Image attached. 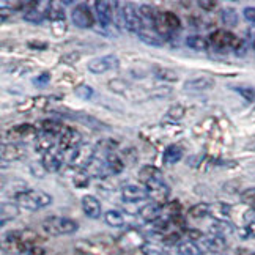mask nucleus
Listing matches in <instances>:
<instances>
[{"label": "nucleus", "mask_w": 255, "mask_h": 255, "mask_svg": "<svg viewBox=\"0 0 255 255\" xmlns=\"http://www.w3.org/2000/svg\"><path fill=\"white\" fill-rule=\"evenodd\" d=\"M38 235L30 230H11L3 235L2 246L5 252H9L11 255L19 254L22 251H27L33 246H36Z\"/></svg>", "instance_id": "1"}, {"label": "nucleus", "mask_w": 255, "mask_h": 255, "mask_svg": "<svg viewBox=\"0 0 255 255\" xmlns=\"http://www.w3.org/2000/svg\"><path fill=\"white\" fill-rule=\"evenodd\" d=\"M16 203L28 211H38L52 203V195L40 189H30L16 197Z\"/></svg>", "instance_id": "2"}, {"label": "nucleus", "mask_w": 255, "mask_h": 255, "mask_svg": "<svg viewBox=\"0 0 255 255\" xmlns=\"http://www.w3.org/2000/svg\"><path fill=\"white\" fill-rule=\"evenodd\" d=\"M79 225L76 221L63 216H49L43 221V230L51 237H62V235H71L77 232Z\"/></svg>", "instance_id": "3"}, {"label": "nucleus", "mask_w": 255, "mask_h": 255, "mask_svg": "<svg viewBox=\"0 0 255 255\" xmlns=\"http://www.w3.org/2000/svg\"><path fill=\"white\" fill-rule=\"evenodd\" d=\"M96 158V148L90 143H82L77 148L68 151V164L77 170H85Z\"/></svg>", "instance_id": "4"}, {"label": "nucleus", "mask_w": 255, "mask_h": 255, "mask_svg": "<svg viewBox=\"0 0 255 255\" xmlns=\"http://www.w3.org/2000/svg\"><path fill=\"white\" fill-rule=\"evenodd\" d=\"M210 46H213L218 51H237L241 40L238 36H235L232 32L227 30H216L210 35L208 38Z\"/></svg>", "instance_id": "5"}, {"label": "nucleus", "mask_w": 255, "mask_h": 255, "mask_svg": "<svg viewBox=\"0 0 255 255\" xmlns=\"http://www.w3.org/2000/svg\"><path fill=\"white\" fill-rule=\"evenodd\" d=\"M180 27H181L180 17L173 14L172 11H161V13H158V16H156L154 30L161 36L175 33L176 30H180Z\"/></svg>", "instance_id": "6"}, {"label": "nucleus", "mask_w": 255, "mask_h": 255, "mask_svg": "<svg viewBox=\"0 0 255 255\" xmlns=\"http://www.w3.org/2000/svg\"><path fill=\"white\" fill-rule=\"evenodd\" d=\"M143 188L146 189V192H148V197L153 199L156 203H159V205L165 203L170 197V188H169V184L164 181L162 176L145 183Z\"/></svg>", "instance_id": "7"}, {"label": "nucleus", "mask_w": 255, "mask_h": 255, "mask_svg": "<svg viewBox=\"0 0 255 255\" xmlns=\"http://www.w3.org/2000/svg\"><path fill=\"white\" fill-rule=\"evenodd\" d=\"M119 63H120L119 57L114 55V54H109V55L92 58V60L88 62L87 68H88V71L93 73V74H104L107 71L117 70V68H119Z\"/></svg>", "instance_id": "8"}, {"label": "nucleus", "mask_w": 255, "mask_h": 255, "mask_svg": "<svg viewBox=\"0 0 255 255\" xmlns=\"http://www.w3.org/2000/svg\"><path fill=\"white\" fill-rule=\"evenodd\" d=\"M123 25L129 33H137V35L143 28L140 16L135 11L132 3H123Z\"/></svg>", "instance_id": "9"}, {"label": "nucleus", "mask_w": 255, "mask_h": 255, "mask_svg": "<svg viewBox=\"0 0 255 255\" xmlns=\"http://www.w3.org/2000/svg\"><path fill=\"white\" fill-rule=\"evenodd\" d=\"M71 19H73V24L79 28H90L95 25V16L92 13V9L85 3H79L73 8Z\"/></svg>", "instance_id": "10"}, {"label": "nucleus", "mask_w": 255, "mask_h": 255, "mask_svg": "<svg viewBox=\"0 0 255 255\" xmlns=\"http://www.w3.org/2000/svg\"><path fill=\"white\" fill-rule=\"evenodd\" d=\"M82 145V134L76 128H65L63 132L58 137V146L62 151H71Z\"/></svg>", "instance_id": "11"}, {"label": "nucleus", "mask_w": 255, "mask_h": 255, "mask_svg": "<svg viewBox=\"0 0 255 255\" xmlns=\"http://www.w3.org/2000/svg\"><path fill=\"white\" fill-rule=\"evenodd\" d=\"M214 87V79L208 76H197L188 79L183 84V90L184 92H191V93H200V92H208Z\"/></svg>", "instance_id": "12"}, {"label": "nucleus", "mask_w": 255, "mask_h": 255, "mask_svg": "<svg viewBox=\"0 0 255 255\" xmlns=\"http://www.w3.org/2000/svg\"><path fill=\"white\" fill-rule=\"evenodd\" d=\"M122 195H123V202L126 203H135V202H142L148 197V192L139 184H123L122 186Z\"/></svg>", "instance_id": "13"}, {"label": "nucleus", "mask_w": 255, "mask_h": 255, "mask_svg": "<svg viewBox=\"0 0 255 255\" xmlns=\"http://www.w3.org/2000/svg\"><path fill=\"white\" fill-rule=\"evenodd\" d=\"M51 2H33L30 3V8H27V13L24 14V19L27 22H41L47 19V11Z\"/></svg>", "instance_id": "14"}, {"label": "nucleus", "mask_w": 255, "mask_h": 255, "mask_svg": "<svg viewBox=\"0 0 255 255\" xmlns=\"http://www.w3.org/2000/svg\"><path fill=\"white\" fill-rule=\"evenodd\" d=\"M199 243H200V248L205 252L221 254L227 249V241H225V238L216 237V235H203V238Z\"/></svg>", "instance_id": "15"}, {"label": "nucleus", "mask_w": 255, "mask_h": 255, "mask_svg": "<svg viewBox=\"0 0 255 255\" xmlns=\"http://www.w3.org/2000/svg\"><path fill=\"white\" fill-rule=\"evenodd\" d=\"M95 9H96V16L98 21L104 28H109L112 21H114V14H112V3L106 2V0H100V2L95 3Z\"/></svg>", "instance_id": "16"}, {"label": "nucleus", "mask_w": 255, "mask_h": 255, "mask_svg": "<svg viewBox=\"0 0 255 255\" xmlns=\"http://www.w3.org/2000/svg\"><path fill=\"white\" fill-rule=\"evenodd\" d=\"M107 88L112 92V93H117V95H122L125 98H129V100H134L135 98V90L128 84L126 81L120 79V77H114L109 82H107Z\"/></svg>", "instance_id": "17"}, {"label": "nucleus", "mask_w": 255, "mask_h": 255, "mask_svg": "<svg viewBox=\"0 0 255 255\" xmlns=\"http://www.w3.org/2000/svg\"><path fill=\"white\" fill-rule=\"evenodd\" d=\"M82 210L85 213L87 218L90 219H98L103 213V207H101V202L98 200L93 195H84L82 197Z\"/></svg>", "instance_id": "18"}, {"label": "nucleus", "mask_w": 255, "mask_h": 255, "mask_svg": "<svg viewBox=\"0 0 255 255\" xmlns=\"http://www.w3.org/2000/svg\"><path fill=\"white\" fill-rule=\"evenodd\" d=\"M0 154H2V159L3 161H19L27 156V151L24 146L21 145H16V143H3L2 145V150H0Z\"/></svg>", "instance_id": "19"}, {"label": "nucleus", "mask_w": 255, "mask_h": 255, "mask_svg": "<svg viewBox=\"0 0 255 255\" xmlns=\"http://www.w3.org/2000/svg\"><path fill=\"white\" fill-rule=\"evenodd\" d=\"M161 213H162L161 205L156 203V202L146 203L145 207H142L139 210V216L143 222H156L161 218Z\"/></svg>", "instance_id": "20"}, {"label": "nucleus", "mask_w": 255, "mask_h": 255, "mask_svg": "<svg viewBox=\"0 0 255 255\" xmlns=\"http://www.w3.org/2000/svg\"><path fill=\"white\" fill-rule=\"evenodd\" d=\"M85 170L88 172V175H90V176H96V178H100V180L109 178V173H111L106 161L104 159H98V158H95L93 162L88 165Z\"/></svg>", "instance_id": "21"}, {"label": "nucleus", "mask_w": 255, "mask_h": 255, "mask_svg": "<svg viewBox=\"0 0 255 255\" xmlns=\"http://www.w3.org/2000/svg\"><path fill=\"white\" fill-rule=\"evenodd\" d=\"M19 208H21V207H19L17 203H11V202L2 203V207H0V224L5 225L6 222L16 219L19 216V213H21V210H19Z\"/></svg>", "instance_id": "22"}, {"label": "nucleus", "mask_w": 255, "mask_h": 255, "mask_svg": "<svg viewBox=\"0 0 255 255\" xmlns=\"http://www.w3.org/2000/svg\"><path fill=\"white\" fill-rule=\"evenodd\" d=\"M41 162L46 167L47 173H55L62 167V156L57 154L55 151H47L46 154H43Z\"/></svg>", "instance_id": "23"}, {"label": "nucleus", "mask_w": 255, "mask_h": 255, "mask_svg": "<svg viewBox=\"0 0 255 255\" xmlns=\"http://www.w3.org/2000/svg\"><path fill=\"white\" fill-rule=\"evenodd\" d=\"M153 74L161 82H176L180 79L178 73L167 66H153Z\"/></svg>", "instance_id": "24"}, {"label": "nucleus", "mask_w": 255, "mask_h": 255, "mask_svg": "<svg viewBox=\"0 0 255 255\" xmlns=\"http://www.w3.org/2000/svg\"><path fill=\"white\" fill-rule=\"evenodd\" d=\"M183 154H184V150L181 145H169L167 148L164 151V162L167 165H172V164H176L183 159Z\"/></svg>", "instance_id": "25"}, {"label": "nucleus", "mask_w": 255, "mask_h": 255, "mask_svg": "<svg viewBox=\"0 0 255 255\" xmlns=\"http://www.w3.org/2000/svg\"><path fill=\"white\" fill-rule=\"evenodd\" d=\"M140 38V41H143L145 44L153 46V47H161L162 46V40H161V35L154 30V28H142L140 33L137 35Z\"/></svg>", "instance_id": "26"}, {"label": "nucleus", "mask_w": 255, "mask_h": 255, "mask_svg": "<svg viewBox=\"0 0 255 255\" xmlns=\"http://www.w3.org/2000/svg\"><path fill=\"white\" fill-rule=\"evenodd\" d=\"M6 134L14 140H21L22 137H28V135L35 137L36 129H35V126H32V125H17V126H13L11 129H8Z\"/></svg>", "instance_id": "27"}, {"label": "nucleus", "mask_w": 255, "mask_h": 255, "mask_svg": "<svg viewBox=\"0 0 255 255\" xmlns=\"http://www.w3.org/2000/svg\"><path fill=\"white\" fill-rule=\"evenodd\" d=\"M186 46L191 47L192 51H197V52H205L208 51L210 47V41L207 40V38H203L202 35H189L188 38H186Z\"/></svg>", "instance_id": "28"}, {"label": "nucleus", "mask_w": 255, "mask_h": 255, "mask_svg": "<svg viewBox=\"0 0 255 255\" xmlns=\"http://www.w3.org/2000/svg\"><path fill=\"white\" fill-rule=\"evenodd\" d=\"M230 213H232V207L222 202H218L210 207V216H213L216 221H227Z\"/></svg>", "instance_id": "29"}, {"label": "nucleus", "mask_w": 255, "mask_h": 255, "mask_svg": "<svg viewBox=\"0 0 255 255\" xmlns=\"http://www.w3.org/2000/svg\"><path fill=\"white\" fill-rule=\"evenodd\" d=\"M55 143V137L51 135V134H44L41 132L40 135L36 137V151L41 153V154H46L47 151H52V146Z\"/></svg>", "instance_id": "30"}, {"label": "nucleus", "mask_w": 255, "mask_h": 255, "mask_svg": "<svg viewBox=\"0 0 255 255\" xmlns=\"http://www.w3.org/2000/svg\"><path fill=\"white\" fill-rule=\"evenodd\" d=\"M106 164H107V167H109V170H111V173H120V172H123V169H125V161H123V158L120 154H117V153H107L106 154Z\"/></svg>", "instance_id": "31"}, {"label": "nucleus", "mask_w": 255, "mask_h": 255, "mask_svg": "<svg viewBox=\"0 0 255 255\" xmlns=\"http://www.w3.org/2000/svg\"><path fill=\"white\" fill-rule=\"evenodd\" d=\"M210 233L216 235V237H229L233 233V225L227 221H214L213 225H210Z\"/></svg>", "instance_id": "32"}, {"label": "nucleus", "mask_w": 255, "mask_h": 255, "mask_svg": "<svg viewBox=\"0 0 255 255\" xmlns=\"http://www.w3.org/2000/svg\"><path fill=\"white\" fill-rule=\"evenodd\" d=\"M104 222L109 225V227L120 229L125 225V216L117 210H109L104 214Z\"/></svg>", "instance_id": "33"}, {"label": "nucleus", "mask_w": 255, "mask_h": 255, "mask_svg": "<svg viewBox=\"0 0 255 255\" xmlns=\"http://www.w3.org/2000/svg\"><path fill=\"white\" fill-rule=\"evenodd\" d=\"M178 252L181 255H203L205 251L200 248V244H197L195 241H183L178 244Z\"/></svg>", "instance_id": "34"}, {"label": "nucleus", "mask_w": 255, "mask_h": 255, "mask_svg": "<svg viewBox=\"0 0 255 255\" xmlns=\"http://www.w3.org/2000/svg\"><path fill=\"white\" fill-rule=\"evenodd\" d=\"M47 19L52 24L65 22V9L62 8V3L51 2V5H49V11H47Z\"/></svg>", "instance_id": "35"}, {"label": "nucleus", "mask_w": 255, "mask_h": 255, "mask_svg": "<svg viewBox=\"0 0 255 255\" xmlns=\"http://www.w3.org/2000/svg\"><path fill=\"white\" fill-rule=\"evenodd\" d=\"M159 176H162V175H161L159 169H156L154 165H143L139 172V181L142 184H145L154 178H159Z\"/></svg>", "instance_id": "36"}, {"label": "nucleus", "mask_w": 255, "mask_h": 255, "mask_svg": "<svg viewBox=\"0 0 255 255\" xmlns=\"http://www.w3.org/2000/svg\"><path fill=\"white\" fill-rule=\"evenodd\" d=\"M41 129L44 134H51L54 137H60V134L63 132V125L60 122H55V120H44L41 122Z\"/></svg>", "instance_id": "37"}, {"label": "nucleus", "mask_w": 255, "mask_h": 255, "mask_svg": "<svg viewBox=\"0 0 255 255\" xmlns=\"http://www.w3.org/2000/svg\"><path fill=\"white\" fill-rule=\"evenodd\" d=\"M221 19H222V24L225 27H235L238 24V13L237 9L232 8V6H227L224 8L221 11Z\"/></svg>", "instance_id": "38"}, {"label": "nucleus", "mask_w": 255, "mask_h": 255, "mask_svg": "<svg viewBox=\"0 0 255 255\" xmlns=\"http://www.w3.org/2000/svg\"><path fill=\"white\" fill-rule=\"evenodd\" d=\"M210 207L211 205L208 203H197V205H194V207L189 208L188 214L191 216V218L194 219H202V218H207V216L210 214Z\"/></svg>", "instance_id": "39"}, {"label": "nucleus", "mask_w": 255, "mask_h": 255, "mask_svg": "<svg viewBox=\"0 0 255 255\" xmlns=\"http://www.w3.org/2000/svg\"><path fill=\"white\" fill-rule=\"evenodd\" d=\"M74 170L76 172L73 175V184L76 186V188H87L92 176L88 175L87 170H77V169H74Z\"/></svg>", "instance_id": "40"}, {"label": "nucleus", "mask_w": 255, "mask_h": 255, "mask_svg": "<svg viewBox=\"0 0 255 255\" xmlns=\"http://www.w3.org/2000/svg\"><path fill=\"white\" fill-rule=\"evenodd\" d=\"M186 114V109L181 104H175L165 114V120H172V122H180Z\"/></svg>", "instance_id": "41"}, {"label": "nucleus", "mask_w": 255, "mask_h": 255, "mask_svg": "<svg viewBox=\"0 0 255 255\" xmlns=\"http://www.w3.org/2000/svg\"><path fill=\"white\" fill-rule=\"evenodd\" d=\"M243 100H246L248 103H254L255 101V88L249 87V85H241V87H235L233 88Z\"/></svg>", "instance_id": "42"}, {"label": "nucleus", "mask_w": 255, "mask_h": 255, "mask_svg": "<svg viewBox=\"0 0 255 255\" xmlns=\"http://www.w3.org/2000/svg\"><path fill=\"white\" fill-rule=\"evenodd\" d=\"M74 95L77 98H81V100H92V96L95 95V90L90 87V85H87V84H79L76 88H74Z\"/></svg>", "instance_id": "43"}, {"label": "nucleus", "mask_w": 255, "mask_h": 255, "mask_svg": "<svg viewBox=\"0 0 255 255\" xmlns=\"http://www.w3.org/2000/svg\"><path fill=\"white\" fill-rule=\"evenodd\" d=\"M172 93V88L167 85H161V87H156L153 90L148 92V98H167Z\"/></svg>", "instance_id": "44"}, {"label": "nucleus", "mask_w": 255, "mask_h": 255, "mask_svg": "<svg viewBox=\"0 0 255 255\" xmlns=\"http://www.w3.org/2000/svg\"><path fill=\"white\" fill-rule=\"evenodd\" d=\"M240 197H241V202L243 203H248V205H252V207H255V188L244 189L240 194Z\"/></svg>", "instance_id": "45"}, {"label": "nucleus", "mask_w": 255, "mask_h": 255, "mask_svg": "<svg viewBox=\"0 0 255 255\" xmlns=\"http://www.w3.org/2000/svg\"><path fill=\"white\" fill-rule=\"evenodd\" d=\"M49 82H51V73H47V71H43V73H40L36 77H33V84L36 85V87H46Z\"/></svg>", "instance_id": "46"}, {"label": "nucleus", "mask_w": 255, "mask_h": 255, "mask_svg": "<svg viewBox=\"0 0 255 255\" xmlns=\"http://www.w3.org/2000/svg\"><path fill=\"white\" fill-rule=\"evenodd\" d=\"M30 170H32V175H35L36 178H44L46 173H47V170H46V167L43 165L41 161H40V162H33V164H30Z\"/></svg>", "instance_id": "47"}, {"label": "nucleus", "mask_w": 255, "mask_h": 255, "mask_svg": "<svg viewBox=\"0 0 255 255\" xmlns=\"http://www.w3.org/2000/svg\"><path fill=\"white\" fill-rule=\"evenodd\" d=\"M199 6L203 8L205 11H214V9L219 6V2H214V0H210V2L208 0H200Z\"/></svg>", "instance_id": "48"}, {"label": "nucleus", "mask_w": 255, "mask_h": 255, "mask_svg": "<svg viewBox=\"0 0 255 255\" xmlns=\"http://www.w3.org/2000/svg\"><path fill=\"white\" fill-rule=\"evenodd\" d=\"M243 16H244L246 21L255 24V6H246V8H244L243 9Z\"/></svg>", "instance_id": "49"}, {"label": "nucleus", "mask_w": 255, "mask_h": 255, "mask_svg": "<svg viewBox=\"0 0 255 255\" xmlns=\"http://www.w3.org/2000/svg\"><path fill=\"white\" fill-rule=\"evenodd\" d=\"M14 255H44V249L40 248V246H33V248H30V249L22 251V252L14 254Z\"/></svg>", "instance_id": "50"}, {"label": "nucleus", "mask_w": 255, "mask_h": 255, "mask_svg": "<svg viewBox=\"0 0 255 255\" xmlns=\"http://www.w3.org/2000/svg\"><path fill=\"white\" fill-rule=\"evenodd\" d=\"M143 255H169V254L161 249H156V248H145Z\"/></svg>", "instance_id": "51"}, {"label": "nucleus", "mask_w": 255, "mask_h": 255, "mask_svg": "<svg viewBox=\"0 0 255 255\" xmlns=\"http://www.w3.org/2000/svg\"><path fill=\"white\" fill-rule=\"evenodd\" d=\"M28 47L40 49V51H46V49H47V43H44V41H28Z\"/></svg>", "instance_id": "52"}, {"label": "nucleus", "mask_w": 255, "mask_h": 255, "mask_svg": "<svg viewBox=\"0 0 255 255\" xmlns=\"http://www.w3.org/2000/svg\"><path fill=\"white\" fill-rule=\"evenodd\" d=\"M249 44L252 46V49L255 51V27L249 28Z\"/></svg>", "instance_id": "53"}, {"label": "nucleus", "mask_w": 255, "mask_h": 255, "mask_svg": "<svg viewBox=\"0 0 255 255\" xmlns=\"http://www.w3.org/2000/svg\"><path fill=\"white\" fill-rule=\"evenodd\" d=\"M252 255H255V252H254V254H252Z\"/></svg>", "instance_id": "54"}]
</instances>
